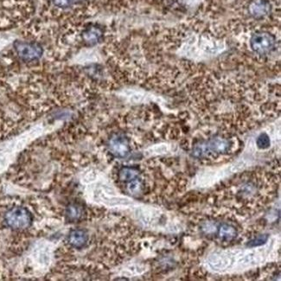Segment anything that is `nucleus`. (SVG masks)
I'll return each mask as SVG.
<instances>
[{
    "label": "nucleus",
    "instance_id": "f257e3e1",
    "mask_svg": "<svg viewBox=\"0 0 281 281\" xmlns=\"http://www.w3.org/2000/svg\"><path fill=\"white\" fill-rule=\"evenodd\" d=\"M4 222L8 228L14 230H22L31 227L32 215L24 207H14L9 209L4 215Z\"/></svg>",
    "mask_w": 281,
    "mask_h": 281
},
{
    "label": "nucleus",
    "instance_id": "f03ea898",
    "mask_svg": "<svg viewBox=\"0 0 281 281\" xmlns=\"http://www.w3.org/2000/svg\"><path fill=\"white\" fill-rule=\"evenodd\" d=\"M252 50L261 55L270 53L275 49L276 41L274 36L267 32H258L252 36L250 39Z\"/></svg>",
    "mask_w": 281,
    "mask_h": 281
},
{
    "label": "nucleus",
    "instance_id": "7ed1b4c3",
    "mask_svg": "<svg viewBox=\"0 0 281 281\" xmlns=\"http://www.w3.org/2000/svg\"><path fill=\"white\" fill-rule=\"evenodd\" d=\"M14 50L22 60L34 61L42 57V48L37 42L17 41L14 43Z\"/></svg>",
    "mask_w": 281,
    "mask_h": 281
},
{
    "label": "nucleus",
    "instance_id": "20e7f679",
    "mask_svg": "<svg viewBox=\"0 0 281 281\" xmlns=\"http://www.w3.org/2000/svg\"><path fill=\"white\" fill-rule=\"evenodd\" d=\"M108 148L114 157L125 158L130 152L129 140L123 134H115L109 140Z\"/></svg>",
    "mask_w": 281,
    "mask_h": 281
},
{
    "label": "nucleus",
    "instance_id": "39448f33",
    "mask_svg": "<svg viewBox=\"0 0 281 281\" xmlns=\"http://www.w3.org/2000/svg\"><path fill=\"white\" fill-rule=\"evenodd\" d=\"M206 151L209 154V152L213 153H225L230 148V142L221 137H215L204 142Z\"/></svg>",
    "mask_w": 281,
    "mask_h": 281
},
{
    "label": "nucleus",
    "instance_id": "423d86ee",
    "mask_svg": "<svg viewBox=\"0 0 281 281\" xmlns=\"http://www.w3.org/2000/svg\"><path fill=\"white\" fill-rule=\"evenodd\" d=\"M88 241V232L84 229L77 228L69 232L68 236V242L71 247L80 249L85 247Z\"/></svg>",
    "mask_w": 281,
    "mask_h": 281
},
{
    "label": "nucleus",
    "instance_id": "0eeeda50",
    "mask_svg": "<svg viewBox=\"0 0 281 281\" xmlns=\"http://www.w3.org/2000/svg\"><path fill=\"white\" fill-rule=\"evenodd\" d=\"M271 4L267 0H254L251 2L248 11L255 19H262L271 12Z\"/></svg>",
    "mask_w": 281,
    "mask_h": 281
},
{
    "label": "nucleus",
    "instance_id": "6e6552de",
    "mask_svg": "<svg viewBox=\"0 0 281 281\" xmlns=\"http://www.w3.org/2000/svg\"><path fill=\"white\" fill-rule=\"evenodd\" d=\"M103 33L101 29L98 26L92 25L87 28L82 33V38L84 41L87 42L88 44L94 45L96 44L101 40Z\"/></svg>",
    "mask_w": 281,
    "mask_h": 281
},
{
    "label": "nucleus",
    "instance_id": "1a4fd4ad",
    "mask_svg": "<svg viewBox=\"0 0 281 281\" xmlns=\"http://www.w3.org/2000/svg\"><path fill=\"white\" fill-rule=\"evenodd\" d=\"M83 207L78 203L69 204L65 211L66 219L69 222H75V221L80 220L81 217H83Z\"/></svg>",
    "mask_w": 281,
    "mask_h": 281
},
{
    "label": "nucleus",
    "instance_id": "9d476101",
    "mask_svg": "<svg viewBox=\"0 0 281 281\" xmlns=\"http://www.w3.org/2000/svg\"><path fill=\"white\" fill-rule=\"evenodd\" d=\"M218 236L221 239L224 241H231L237 236V230L232 225L222 223L218 228Z\"/></svg>",
    "mask_w": 281,
    "mask_h": 281
},
{
    "label": "nucleus",
    "instance_id": "9b49d317",
    "mask_svg": "<svg viewBox=\"0 0 281 281\" xmlns=\"http://www.w3.org/2000/svg\"><path fill=\"white\" fill-rule=\"evenodd\" d=\"M140 177L139 169L135 167H123L119 171V179L121 182H128Z\"/></svg>",
    "mask_w": 281,
    "mask_h": 281
},
{
    "label": "nucleus",
    "instance_id": "f8f14e48",
    "mask_svg": "<svg viewBox=\"0 0 281 281\" xmlns=\"http://www.w3.org/2000/svg\"><path fill=\"white\" fill-rule=\"evenodd\" d=\"M126 183H127L126 190L131 196L139 197L143 192L144 185H143V182L141 181L140 179L137 178V179H133L132 181L126 182Z\"/></svg>",
    "mask_w": 281,
    "mask_h": 281
},
{
    "label": "nucleus",
    "instance_id": "ddd939ff",
    "mask_svg": "<svg viewBox=\"0 0 281 281\" xmlns=\"http://www.w3.org/2000/svg\"><path fill=\"white\" fill-rule=\"evenodd\" d=\"M256 144H257L259 148L262 149V150L268 148L270 144H271L269 136H268L266 133H261V134L257 138Z\"/></svg>",
    "mask_w": 281,
    "mask_h": 281
},
{
    "label": "nucleus",
    "instance_id": "4468645a",
    "mask_svg": "<svg viewBox=\"0 0 281 281\" xmlns=\"http://www.w3.org/2000/svg\"><path fill=\"white\" fill-rule=\"evenodd\" d=\"M269 238L268 235H261V236H257L255 239L251 240L250 241H248L247 244V247H255L261 246L264 243H266L267 240Z\"/></svg>",
    "mask_w": 281,
    "mask_h": 281
},
{
    "label": "nucleus",
    "instance_id": "2eb2a0df",
    "mask_svg": "<svg viewBox=\"0 0 281 281\" xmlns=\"http://www.w3.org/2000/svg\"><path fill=\"white\" fill-rule=\"evenodd\" d=\"M74 1L75 0H52L53 4L57 7L62 8V9L71 6L74 4Z\"/></svg>",
    "mask_w": 281,
    "mask_h": 281
}]
</instances>
